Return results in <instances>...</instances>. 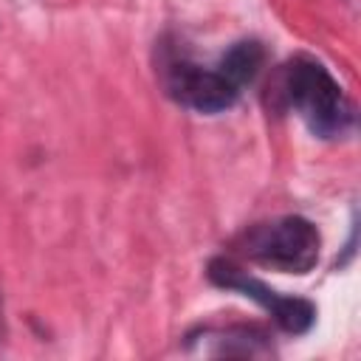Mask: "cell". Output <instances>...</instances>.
Listing matches in <instances>:
<instances>
[{
	"label": "cell",
	"mask_w": 361,
	"mask_h": 361,
	"mask_svg": "<svg viewBox=\"0 0 361 361\" xmlns=\"http://www.w3.org/2000/svg\"><path fill=\"white\" fill-rule=\"evenodd\" d=\"M279 96L319 138H336L353 127V104L333 73L313 56H293L282 68Z\"/></svg>",
	"instance_id": "6da1fadb"
},
{
	"label": "cell",
	"mask_w": 361,
	"mask_h": 361,
	"mask_svg": "<svg viewBox=\"0 0 361 361\" xmlns=\"http://www.w3.org/2000/svg\"><path fill=\"white\" fill-rule=\"evenodd\" d=\"M319 228L299 214L257 223L240 240V251L251 262L282 274H307L319 262Z\"/></svg>",
	"instance_id": "7a4b0ae2"
},
{
	"label": "cell",
	"mask_w": 361,
	"mask_h": 361,
	"mask_svg": "<svg viewBox=\"0 0 361 361\" xmlns=\"http://www.w3.org/2000/svg\"><path fill=\"white\" fill-rule=\"evenodd\" d=\"M209 279L217 285V288H226V290H237L243 293L245 299L257 302L262 310L271 313V319L285 330V333H293V336H302L313 327L316 322V305L302 299V296H285L274 288H268L262 279L251 276L248 271H243L237 262L226 259V257H214L209 262Z\"/></svg>",
	"instance_id": "3957f363"
},
{
	"label": "cell",
	"mask_w": 361,
	"mask_h": 361,
	"mask_svg": "<svg viewBox=\"0 0 361 361\" xmlns=\"http://www.w3.org/2000/svg\"><path fill=\"white\" fill-rule=\"evenodd\" d=\"M161 82L178 104L206 116L223 113L240 99V90L217 68H203L183 54L161 59Z\"/></svg>",
	"instance_id": "277c9868"
},
{
	"label": "cell",
	"mask_w": 361,
	"mask_h": 361,
	"mask_svg": "<svg viewBox=\"0 0 361 361\" xmlns=\"http://www.w3.org/2000/svg\"><path fill=\"white\" fill-rule=\"evenodd\" d=\"M265 62V48L257 39H240L234 42L217 62V71L237 87L243 90L245 85H251L257 79V73L262 71Z\"/></svg>",
	"instance_id": "5b68a950"
}]
</instances>
